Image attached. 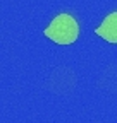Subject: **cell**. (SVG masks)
Returning a JSON list of instances; mask_svg holds the SVG:
<instances>
[{"label": "cell", "instance_id": "obj_1", "mask_svg": "<svg viewBox=\"0 0 117 123\" xmlns=\"http://www.w3.org/2000/svg\"><path fill=\"white\" fill-rule=\"evenodd\" d=\"M43 34L57 44L67 46L79 38V24L71 14H58L45 27Z\"/></svg>", "mask_w": 117, "mask_h": 123}, {"label": "cell", "instance_id": "obj_2", "mask_svg": "<svg viewBox=\"0 0 117 123\" xmlns=\"http://www.w3.org/2000/svg\"><path fill=\"white\" fill-rule=\"evenodd\" d=\"M95 34H98L107 43L117 44V12H110L102 21V24L95 29Z\"/></svg>", "mask_w": 117, "mask_h": 123}]
</instances>
